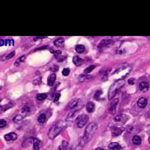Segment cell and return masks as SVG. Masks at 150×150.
Masks as SVG:
<instances>
[{
	"label": "cell",
	"mask_w": 150,
	"mask_h": 150,
	"mask_svg": "<svg viewBox=\"0 0 150 150\" xmlns=\"http://www.w3.org/2000/svg\"><path fill=\"white\" fill-rule=\"evenodd\" d=\"M118 102H119V99H118V98H115V99H113L112 101H111L110 106H109V112H110V113H114V112H115Z\"/></svg>",
	"instance_id": "cell-6"
},
{
	"label": "cell",
	"mask_w": 150,
	"mask_h": 150,
	"mask_svg": "<svg viewBox=\"0 0 150 150\" xmlns=\"http://www.w3.org/2000/svg\"><path fill=\"white\" fill-rule=\"evenodd\" d=\"M148 89H149V84L147 81H141L139 83V90L141 92H146Z\"/></svg>",
	"instance_id": "cell-7"
},
{
	"label": "cell",
	"mask_w": 150,
	"mask_h": 150,
	"mask_svg": "<svg viewBox=\"0 0 150 150\" xmlns=\"http://www.w3.org/2000/svg\"><path fill=\"white\" fill-rule=\"evenodd\" d=\"M6 124H7V122L5 121V120H4V119H0V128L5 127Z\"/></svg>",
	"instance_id": "cell-32"
},
{
	"label": "cell",
	"mask_w": 150,
	"mask_h": 150,
	"mask_svg": "<svg viewBox=\"0 0 150 150\" xmlns=\"http://www.w3.org/2000/svg\"><path fill=\"white\" fill-rule=\"evenodd\" d=\"M56 80V75L55 73H51L49 75V77H48V79H47V84L49 85V86H52L53 84H54V82Z\"/></svg>",
	"instance_id": "cell-10"
},
{
	"label": "cell",
	"mask_w": 150,
	"mask_h": 150,
	"mask_svg": "<svg viewBox=\"0 0 150 150\" xmlns=\"http://www.w3.org/2000/svg\"><path fill=\"white\" fill-rule=\"evenodd\" d=\"M108 148H109V150H120L121 149V146H120L119 143L112 142L108 145Z\"/></svg>",
	"instance_id": "cell-12"
},
{
	"label": "cell",
	"mask_w": 150,
	"mask_h": 150,
	"mask_svg": "<svg viewBox=\"0 0 150 150\" xmlns=\"http://www.w3.org/2000/svg\"><path fill=\"white\" fill-rule=\"evenodd\" d=\"M96 130H97V124L96 123L92 122V123L87 125L85 132H84V139L86 140V142L92 139V137L94 136V133L96 132Z\"/></svg>",
	"instance_id": "cell-1"
},
{
	"label": "cell",
	"mask_w": 150,
	"mask_h": 150,
	"mask_svg": "<svg viewBox=\"0 0 150 150\" xmlns=\"http://www.w3.org/2000/svg\"><path fill=\"white\" fill-rule=\"evenodd\" d=\"M125 118V116L123 114H118V115H115L114 116V121L116 122H119V121H122V119Z\"/></svg>",
	"instance_id": "cell-27"
},
{
	"label": "cell",
	"mask_w": 150,
	"mask_h": 150,
	"mask_svg": "<svg viewBox=\"0 0 150 150\" xmlns=\"http://www.w3.org/2000/svg\"><path fill=\"white\" fill-rule=\"evenodd\" d=\"M87 121H88V116L85 115V114H82V115H79L78 117H77L76 119V124H77V126H78L79 128H82V127H84Z\"/></svg>",
	"instance_id": "cell-4"
},
{
	"label": "cell",
	"mask_w": 150,
	"mask_h": 150,
	"mask_svg": "<svg viewBox=\"0 0 150 150\" xmlns=\"http://www.w3.org/2000/svg\"><path fill=\"white\" fill-rule=\"evenodd\" d=\"M137 104H138V106L140 108H144L145 106L147 105V99L146 98H144V97H142V98H140L139 100H138V102H137Z\"/></svg>",
	"instance_id": "cell-14"
},
{
	"label": "cell",
	"mask_w": 150,
	"mask_h": 150,
	"mask_svg": "<svg viewBox=\"0 0 150 150\" xmlns=\"http://www.w3.org/2000/svg\"><path fill=\"white\" fill-rule=\"evenodd\" d=\"M23 117H24V116H23L22 114H21V115H16L15 117L13 118V121H15V122H18L19 120H22V119H23Z\"/></svg>",
	"instance_id": "cell-30"
},
{
	"label": "cell",
	"mask_w": 150,
	"mask_h": 150,
	"mask_svg": "<svg viewBox=\"0 0 150 150\" xmlns=\"http://www.w3.org/2000/svg\"><path fill=\"white\" fill-rule=\"evenodd\" d=\"M62 125L60 124H55V125H53V126L50 128L49 130V132H48V137H49L50 139H53V138H55L58 134H60V132L62 131Z\"/></svg>",
	"instance_id": "cell-3"
},
{
	"label": "cell",
	"mask_w": 150,
	"mask_h": 150,
	"mask_svg": "<svg viewBox=\"0 0 150 150\" xmlns=\"http://www.w3.org/2000/svg\"><path fill=\"white\" fill-rule=\"evenodd\" d=\"M95 66H96V65H90L89 67H87V68L84 70V74H87V75H88V74L90 73V72L95 68Z\"/></svg>",
	"instance_id": "cell-28"
},
{
	"label": "cell",
	"mask_w": 150,
	"mask_h": 150,
	"mask_svg": "<svg viewBox=\"0 0 150 150\" xmlns=\"http://www.w3.org/2000/svg\"><path fill=\"white\" fill-rule=\"evenodd\" d=\"M73 63H74L76 66H80L82 63H83V60H82L81 58L78 57V56H74V57H73Z\"/></svg>",
	"instance_id": "cell-18"
},
{
	"label": "cell",
	"mask_w": 150,
	"mask_h": 150,
	"mask_svg": "<svg viewBox=\"0 0 150 150\" xmlns=\"http://www.w3.org/2000/svg\"><path fill=\"white\" fill-rule=\"evenodd\" d=\"M46 119H47V117H46V115L44 114V113H41L39 116H38V122H39V123H44L45 121H46Z\"/></svg>",
	"instance_id": "cell-22"
},
{
	"label": "cell",
	"mask_w": 150,
	"mask_h": 150,
	"mask_svg": "<svg viewBox=\"0 0 150 150\" xmlns=\"http://www.w3.org/2000/svg\"><path fill=\"white\" fill-rule=\"evenodd\" d=\"M101 93H102V91H101V90H98V91H97V92H96V93H95V95H94V97H95L96 99H98V98H99V97H98V96H99V95H100Z\"/></svg>",
	"instance_id": "cell-35"
},
{
	"label": "cell",
	"mask_w": 150,
	"mask_h": 150,
	"mask_svg": "<svg viewBox=\"0 0 150 150\" xmlns=\"http://www.w3.org/2000/svg\"><path fill=\"white\" fill-rule=\"evenodd\" d=\"M112 43H113V41H112V40H103V41L101 42L100 44L98 45V48H99V49H101V48H102V49H103L104 47H106V46H109V45H111V44H112Z\"/></svg>",
	"instance_id": "cell-13"
},
{
	"label": "cell",
	"mask_w": 150,
	"mask_h": 150,
	"mask_svg": "<svg viewBox=\"0 0 150 150\" xmlns=\"http://www.w3.org/2000/svg\"><path fill=\"white\" fill-rule=\"evenodd\" d=\"M50 51H51V53H53L56 57H58V56H60L61 55V51L60 50H52V49H50Z\"/></svg>",
	"instance_id": "cell-31"
},
{
	"label": "cell",
	"mask_w": 150,
	"mask_h": 150,
	"mask_svg": "<svg viewBox=\"0 0 150 150\" xmlns=\"http://www.w3.org/2000/svg\"><path fill=\"white\" fill-rule=\"evenodd\" d=\"M70 73V69L69 68H65V69H63V71H62V74H63L64 76H67Z\"/></svg>",
	"instance_id": "cell-33"
},
{
	"label": "cell",
	"mask_w": 150,
	"mask_h": 150,
	"mask_svg": "<svg viewBox=\"0 0 150 150\" xmlns=\"http://www.w3.org/2000/svg\"><path fill=\"white\" fill-rule=\"evenodd\" d=\"M29 112H30V108H29V106H27V105L23 106L22 109H21V113H22V115H23V116H25V115H27Z\"/></svg>",
	"instance_id": "cell-24"
},
{
	"label": "cell",
	"mask_w": 150,
	"mask_h": 150,
	"mask_svg": "<svg viewBox=\"0 0 150 150\" xmlns=\"http://www.w3.org/2000/svg\"><path fill=\"white\" fill-rule=\"evenodd\" d=\"M54 45L57 47H62L64 45V39L63 38H58L54 41Z\"/></svg>",
	"instance_id": "cell-19"
},
{
	"label": "cell",
	"mask_w": 150,
	"mask_h": 150,
	"mask_svg": "<svg viewBox=\"0 0 150 150\" xmlns=\"http://www.w3.org/2000/svg\"><path fill=\"white\" fill-rule=\"evenodd\" d=\"M25 58H26V56H25V55L20 56V57H19L15 62H14V65H15V66H19V65H20V63H22V62H23L24 60H25Z\"/></svg>",
	"instance_id": "cell-23"
},
{
	"label": "cell",
	"mask_w": 150,
	"mask_h": 150,
	"mask_svg": "<svg viewBox=\"0 0 150 150\" xmlns=\"http://www.w3.org/2000/svg\"><path fill=\"white\" fill-rule=\"evenodd\" d=\"M132 143L134 145H140V143H141V137L138 136V135H134L132 137Z\"/></svg>",
	"instance_id": "cell-17"
},
{
	"label": "cell",
	"mask_w": 150,
	"mask_h": 150,
	"mask_svg": "<svg viewBox=\"0 0 150 150\" xmlns=\"http://www.w3.org/2000/svg\"><path fill=\"white\" fill-rule=\"evenodd\" d=\"M42 146V142L39 139L37 138H33V149L34 150H39Z\"/></svg>",
	"instance_id": "cell-9"
},
{
	"label": "cell",
	"mask_w": 150,
	"mask_h": 150,
	"mask_svg": "<svg viewBox=\"0 0 150 150\" xmlns=\"http://www.w3.org/2000/svg\"><path fill=\"white\" fill-rule=\"evenodd\" d=\"M44 36H42V37H34V38H33V39H34V40H40V39H44Z\"/></svg>",
	"instance_id": "cell-40"
},
{
	"label": "cell",
	"mask_w": 150,
	"mask_h": 150,
	"mask_svg": "<svg viewBox=\"0 0 150 150\" xmlns=\"http://www.w3.org/2000/svg\"><path fill=\"white\" fill-rule=\"evenodd\" d=\"M148 142L150 143V135H149V138H148Z\"/></svg>",
	"instance_id": "cell-42"
},
{
	"label": "cell",
	"mask_w": 150,
	"mask_h": 150,
	"mask_svg": "<svg viewBox=\"0 0 150 150\" xmlns=\"http://www.w3.org/2000/svg\"><path fill=\"white\" fill-rule=\"evenodd\" d=\"M78 102H79V101L77 100V99L71 100L70 102L68 103V108H74V107H76V106L78 105Z\"/></svg>",
	"instance_id": "cell-21"
},
{
	"label": "cell",
	"mask_w": 150,
	"mask_h": 150,
	"mask_svg": "<svg viewBox=\"0 0 150 150\" xmlns=\"http://www.w3.org/2000/svg\"><path fill=\"white\" fill-rule=\"evenodd\" d=\"M14 44V41L12 39H7L5 40V45H13Z\"/></svg>",
	"instance_id": "cell-34"
},
{
	"label": "cell",
	"mask_w": 150,
	"mask_h": 150,
	"mask_svg": "<svg viewBox=\"0 0 150 150\" xmlns=\"http://www.w3.org/2000/svg\"><path fill=\"white\" fill-rule=\"evenodd\" d=\"M94 109H95V105H94V103H93V102H88V103L86 104V110L88 111L89 113L93 112Z\"/></svg>",
	"instance_id": "cell-16"
},
{
	"label": "cell",
	"mask_w": 150,
	"mask_h": 150,
	"mask_svg": "<svg viewBox=\"0 0 150 150\" xmlns=\"http://www.w3.org/2000/svg\"><path fill=\"white\" fill-rule=\"evenodd\" d=\"M4 138H5L6 141H14V140L17 139V134L14 133V132H10L6 134L5 136H4Z\"/></svg>",
	"instance_id": "cell-8"
},
{
	"label": "cell",
	"mask_w": 150,
	"mask_h": 150,
	"mask_svg": "<svg viewBox=\"0 0 150 150\" xmlns=\"http://www.w3.org/2000/svg\"><path fill=\"white\" fill-rule=\"evenodd\" d=\"M135 83V79L134 78H130L129 80H128V84H130V85H133Z\"/></svg>",
	"instance_id": "cell-37"
},
{
	"label": "cell",
	"mask_w": 150,
	"mask_h": 150,
	"mask_svg": "<svg viewBox=\"0 0 150 150\" xmlns=\"http://www.w3.org/2000/svg\"><path fill=\"white\" fill-rule=\"evenodd\" d=\"M123 130H124V128H114V129H112V136L113 137H116V136H118V135H120L122 132H123Z\"/></svg>",
	"instance_id": "cell-15"
},
{
	"label": "cell",
	"mask_w": 150,
	"mask_h": 150,
	"mask_svg": "<svg viewBox=\"0 0 150 150\" xmlns=\"http://www.w3.org/2000/svg\"><path fill=\"white\" fill-rule=\"evenodd\" d=\"M85 143H86V140L84 139V137L83 138H80L78 141L74 143V145H72V147H71L70 150H81L82 148L84 147Z\"/></svg>",
	"instance_id": "cell-5"
},
{
	"label": "cell",
	"mask_w": 150,
	"mask_h": 150,
	"mask_svg": "<svg viewBox=\"0 0 150 150\" xmlns=\"http://www.w3.org/2000/svg\"><path fill=\"white\" fill-rule=\"evenodd\" d=\"M58 70V66H53V67H51V71L52 72H56Z\"/></svg>",
	"instance_id": "cell-38"
},
{
	"label": "cell",
	"mask_w": 150,
	"mask_h": 150,
	"mask_svg": "<svg viewBox=\"0 0 150 150\" xmlns=\"http://www.w3.org/2000/svg\"><path fill=\"white\" fill-rule=\"evenodd\" d=\"M91 78H92V77H91V76L87 75V74H83V75L79 76L78 80H79V82H83V81H85V80H87V79H91Z\"/></svg>",
	"instance_id": "cell-26"
},
{
	"label": "cell",
	"mask_w": 150,
	"mask_h": 150,
	"mask_svg": "<svg viewBox=\"0 0 150 150\" xmlns=\"http://www.w3.org/2000/svg\"><path fill=\"white\" fill-rule=\"evenodd\" d=\"M47 97V94L46 93H39V94H37L36 96V98L38 101H43V100H45Z\"/></svg>",
	"instance_id": "cell-25"
},
{
	"label": "cell",
	"mask_w": 150,
	"mask_h": 150,
	"mask_svg": "<svg viewBox=\"0 0 150 150\" xmlns=\"http://www.w3.org/2000/svg\"><path fill=\"white\" fill-rule=\"evenodd\" d=\"M69 148V143L67 141H62V143L59 146V150H68Z\"/></svg>",
	"instance_id": "cell-20"
},
{
	"label": "cell",
	"mask_w": 150,
	"mask_h": 150,
	"mask_svg": "<svg viewBox=\"0 0 150 150\" xmlns=\"http://www.w3.org/2000/svg\"><path fill=\"white\" fill-rule=\"evenodd\" d=\"M41 83V78H38V79H35L34 81H33V84H40Z\"/></svg>",
	"instance_id": "cell-36"
},
{
	"label": "cell",
	"mask_w": 150,
	"mask_h": 150,
	"mask_svg": "<svg viewBox=\"0 0 150 150\" xmlns=\"http://www.w3.org/2000/svg\"><path fill=\"white\" fill-rule=\"evenodd\" d=\"M59 97H60V94H59V93H57V94L55 95V98H54V101H55V102H57L58 99H59Z\"/></svg>",
	"instance_id": "cell-39"
},
{
	"label": "cell",
	"mask_w": 150,
	"mask_h": 150,
	"mask_svg": "<svg viewBox=\"0 0 150 150\" xmlns=\"http://www.w3.org/2000/svg\"><path fill=\"white\" fill-rule=\"evenodd\" d=\"M124 85V81L123 80H117L115 81L114 83L112 84V86L110 87V90H109V93H108V98L109 99H112L114 96L117 93V91L121 88V87Z\"/></svg>",
	"instance_id": "cell-2"
},
{
	"label": "cell",
	"mask_w": 150,
	"mask_h": 150,
	"mask_svg": "<svg viewBox=\"0 0 150 150\" xmlns=\"http://www.w3.org/2000/svg\"><path fill=\"white\" fill-rule=\"evenodd\" d=\"M95 150H104V149H103V148H100V147H98V148H96Z\"/></svg>",
	"instance_id": "cell-41"
},
{
	"label": "cell",
	"mask_w": 150,
	"mask_h": 150,
	"mask_svg": "<svg viewBox=\"0 0 150 150\" xmlns=\"http://www.w3.org/2000/svg\"><path fill=\"white\" fill-rule=\"evenodd\" d=\"M75 50H76V52H78V53H82V52H84L85 47L83 45H77L75 47Z\"/></svg>",
	"instance_id": "cell-29"
},
{
	"label": "cell",
	"mask_w": 150,
	"mask_h": 150,
	"mask_svg": "<svg viewBox=\"0 0 150 150\" xmlns=\"http://www.w3.org/2000/svg\"><path fill=\"white\" fill-rule=\"evenodd\" d=\"M14 55H15V51H11L9 54L7 55H3L0 57V61H5V60H9V59H11L12 57H14Z\"/></svg>",
	"instance_id": "cell-11"
}]
</instances>
